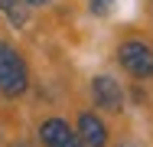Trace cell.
Wrapping results in <instances>:
<instances>
[{"instance_id": "obj_1", "label": "cell", "mask_w": 153, "mask_h": 147, "mask_svg": "<svg viewBox=\"0 0 153 147\" xmlns=\"http://www.w3.org/2000/svg\"><path fill=\"white\" fill-rule=\"evenodd\" d=\"M30 85V75H26V65L23 59L16 56V49H10L7 43H0V92L16 98L23 95Z\"/></svg>"}, {"instance_id": "obj_2", "label": "cell", "mask_w": 153, "mask_h": 147, "mask_svg": "<svg viewBox=\"0 0 153 147\" xmlns=\"http://www.w3.org/2000/svg\"><path fill=\"white\" fill-rule=\"evenodd\" d=\"M121 65L130 75L147 79V75H153V49L140 39H127L121 46Z\"/></svg>"}, {"instance_id": "obj_3", "label": "cell", "mask_w": 153, "mask_h": 147, "mask_svg": "<svg viewBox=\"0 0 153 147\" xmlns=\"http://www.w3.org/2000/svg\"><path fill=\"white\" fill-rule=\"evenodd\" d=\"M91 95H94V101H98L101 108H108V111H121L124 92H121V85H117L111 75H98L94 85H91Z\"/></svg>"}, {"instance_id": "obj_4", "label": "cell", "mask_w": 153, "mask_h": 147, "mask_svg": "<svg viewBox=\"0 0 153 147\" xmlns=\"http://www.w3.org/2000/svg\"><path fill=\"white\" fill-rule=\"evenodd\" d=\"M78 137H82L85 147H104L108 144V128L101 124V118L82 115L78 118Z\"/></svg>"}, {"instance_id": "obj_5", "label": "cell", "mask_w": 153, "mask_h": 147, "mask_svg": "<svg viewBox=\"0 0 153 147\" xmlns=\"http://www.w3.org/2000/svg\"><path fill=\"white\" fill-rule=\"evenodd\" d=\"M0 10H3L16 26H23V23H26V7H23L20 0H0Z\"/></svg>"}, {"instance_id": "obj_6", "label": "cell", "mask_w": 153, "mask_h": 147, "mask_svg": "<svg viewBox=\"0 0 153 147\" xmlns=\"http://www.w3.org/2000/svg\"><path fill=\"white\" fill-rule=\"evenodd\" d=\"M111 3H114V0H91V10H94V13H101V10H108Z\"/></svg>"}, {"instance_id": "obj_7", "label": "cell", "mask_w": 153, "mask_h": 147, "mask_svg": "<svg viewBox=\"0 0 153 147\" xmlns=\"http://www.w3.org/2000/svg\"><path fill=\"white\" fill-rule=\"evenodd\" d=\"M26 3H33V7H39V3H49V0H26Z\"/></svg>"}, {"instance_id": "obj_8", "label": "cell", "mask_w": 153, "mask_h": 147, "mask_svg": "<svg viewBox=\"0 0 153 147\" xmlns=\"http://www.w3.org/2000/svg\"><path fill=\"white\" fill-rule=\"evenodd\" d=\"M13 147H30V144H13Z\"/></svg>"}, {"instance_id": "obj_9", "label": "cell", "mask_w": 153, "mask_h": 147, "mask_svg": "<svg viewBox=\"0 0 153 147\" xmlns=\"http://www.w3.org/2000/svg\"><path fill=\"white\" fill-rule=\"evenodd\" d=\"M121 147H134V144H121Z\"/></svg>"}]
</instances>
